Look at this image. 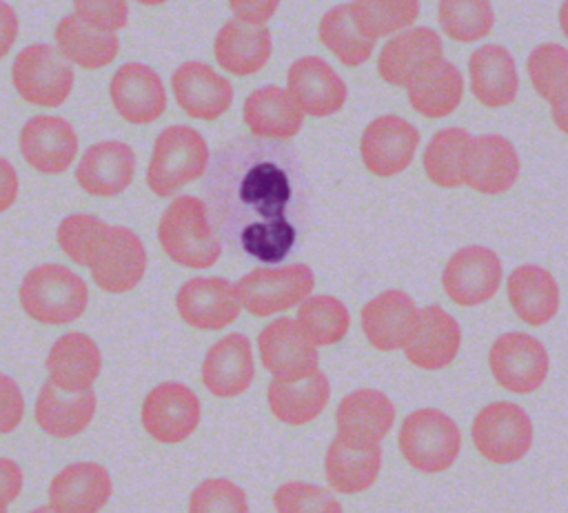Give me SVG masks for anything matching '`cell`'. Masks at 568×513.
Instances as JSON below:
<instances>
[{"label":"cell","instance_id":"cell-1","mask_svg":"<svg viewBox=\"0 0 568 513\" xmlns=\"http://www.w3.org/2000/svg\"><path fill=\"white\" fill-rule=\"evenodd\" d=\"M18 298L31 320L47 326H64L87 311L89 286L73 269L44 262L24 273Z\"/></svg>","mask_w":568,"mask_h":513},{"label":"cell","instance_id":"cell-2","mask_svg":"<svg viewBox=\"0 0 568 513\" xmlns=\"http://www.w3.org/2000/svg\"><path fill=\"white\" fill-rule=\"evenodd\" d=\"M158 238L164 253L186 269H209L222 255L206 204L195 195L173 198L160 218Z\"/></svg>","mask_w":568,"mask_h":513},{"label":"cell","instance_id":"cell-3","mask_svg":"<svg viewBox=\"0 0 568 513\" xmlns=\"http://www.w3.org/2000/svg\"><path fill=\"white\" fill-rule=\"evenodd\" d=\"M404 460L419 473H442L455 464L462 451L457 422L435 406L410 411L397 435Z\"/></svg>","mask_w":568,"mask_h":513},{"label":"cell","instance_id":"cell-4","mask_svg":"<svg viewBox=\"0 0 568 513\" xmlns=\"http://www.w3.org/2000/svg\"><path fill=\"white\" fill-rule=\"evenodd\" d=\"M206 167L209 144L202 133L189 124H171L153 142L146 184L155 195L169 198L184 184L197 180Z\"/></svg>","mask_w":568,"mask_h":513},{"label":"cell","instance_id":"cell-5","mask_svg":"<svg viewBox=\"0 0 568 513\" xmlns=\"http://www.w3.org/2000/svg\"><path fill=\"white\" fill-rule=\"evenodd\" d=\"M470 437L484 460L513 464L530 451L535 426L524 406L510 400H497L479 409L470 424Z\"/></svg>","mask_w":568,"mask_h":513},{"label":"cell","instance_id":"cell-6","mask_svg":"<svg viewBox=\"0 0 568 513\" xmlns=\"http://www.w3.org/2000/svg\"><path fill=\"white\" fill-rule=\"evenodd\" d=\"M11 82L24 102L55 109L71 95L75 73L53 44L33 42L13 58Z\"/></svg>","mask_w":568,"mask_h":513},{"label":"cell","instance_id":"cell-7","mask_svg":"<svg viewBox=\"0 0 568 513\" xmlns=\"http://www.w3.org/2000/svg\"><path fill=\"white\" fill-rule=\"evenodd\" d=\"M233 286L242 309L257 318H268L302 304L315 286V273L308 264L260 266Z\"/></svg>","mask_w":568,"mask_h":513},{"label":"cell","instance_id":"cell-8","mask_svg":"<svg viewBox=\"0 0 568 513\" xmlns=\"http://www.w3.org/2000/svg\"><path fill=\"white\" fill-rule=\"evenodd\" d=\"M202 418L197 393L184 382L166 380L155 384L140 411L144 431L160 444H178L189 440Z\"/></svg>","mask_w":568,"mask_h":513},{"label":"cell","instance_id":"cell-9","mask_svg":"<svg viewBox=\"0 0 568 513\" xmlns=\"http://www.w3.org/2000/svg\"><path fill=\"white\" fill-rule=\"evenodd\" d=\"M488 366L501 389L526 395L546 382L550 358L546 346L530 333L508 331L490 344Z\"/></svg>","mask_w":568,"mask_h":513},{"label":"cell","instance_id":"cell-10","mask_svg":"<svg viewBox=\"0 0 568 513\" xmlns=\"http://www.w3.org/2000/svg\"><path fill=\"white\" fill-rule=\"evenodd\" d=\"M519 178V153L499 133L470 135L462 160V184L484 195H499Z\"/></svg>","mask_w":568,"mask_h":513},{"label":"cell","instance_id":"cell-11","mask_svg":"<svg viewBox=\"0 0 568 513\" xmlns=\"http://www.w3.org/2000/svg\"><path fill=\"white\" fill-rule=\"evenodd\" d=\"M501 275L504 266L493 249L468 244L448 258L442 273V286L455 304L477 306L499 291Z\"/></svg>","mask_w":568,"mask_h":513},{"label":"cell","instance_id":"cell-12","mask_svg":"<svg viewBox=\"0 0 568 513\" xmlns=\"http://www.w3.org/2000/svg\"><path fill=\"white\" fill-rule=\"evenodd\" d=\"M18 144L24 162L44 175L64 173L80 149L73 124L67 118L51 113L31 115L20 129Z\"/></svg>","mask_w":568,"mask_h":513},{"label":"cell","instance_id":"cell-13","mask_svg":"<svg viewBox=\"0 0 568 513\" xmlns=\"http://www.w3.org/2000/svg\"><path fill=\"white\" fill-rule=\"evenodd\" d=\"M260 360L264 369L280 382H295L320 371L317 346L302 333L293 318L268 322L257 335Z\"/></svg>","mask_w":568,"mask_h":513},{"label":"cell","instance_id":"cell-14","mask_svg":"<svg viewBox=\"0 0 568 513\" xmlns=\"http://www.w3.org/2000/svg\"><path fill=\"white\" fill-rule=\"evenodd\" d=\"M417 147L419 131L406 118L395 113L371 120L359 140L364 167L379 178L402 173L413 162Z\"/></svg>","mask_w":568,"mask_h":513},{"label":"cell","instance_id":"cell-15","mask_svg":"<svg viewBox=\"0 0 568 513\" xmlns=\"http://www.w3.org/2000/svg\"><path fill=\"white\" fill-rule=\"evenodd\" d=\"M444 58V44L430 27H413L393 36L377 58V71L393 87H408L415 78L437 67Z\"/></svg>","mask_w":568,"mask_h":513},{"label":"cell","instance_id":"cell-16","mask_svg":"<svg viewBox=\"0 0 568 513\" xmlns=\"http://www.w3.org/2000/svg\"><path fill=\"white\" fill-rule=\"evenodd\" d=\"M175 309L189 326L200 331H220L233 324L242 311L235 286L217 275L186 280L175 295Z\"/></svg>","mask_w":568,"mask_h":513},{"label":"cell","instance_id":"cell-17","mask_svg":"<svg viewBox=\"0 0 568 513\" xmlns=\"http://www.w3.org/2000/svg\"><path fill=\"white\" fill-rule=\"evenodd\" d=\"M462 346V329L457 320L439 304L417 309L413 329L404 342L406 360L424 371L448 366Z\"/></svg>","mask_w":568,"mask_h":513},{"label":"cell","instance_id":"cell-18","mask_svg":"<svg viewBox=\"0 0 568 513\" xmlns=\"http://www.w3.org/2000/svg\"><path fill=\"white\" fill-rule=\"evenodd\" d=\"M113 493L104 464L80 460L62 466L49 482V504L55 513H100Z\"/></svg>","mask_w":568,"mask_h":513},{"label":"cell","instance_id":"cell-19","mask_svg":"<svg viewBox=\"0 0 568 513\" xmlns=\"http://www.w3.org/2000/svg\"><path fill=\"white\" fill-rule=\"evenodd\" d=\"M286 91L302 113L328 118L346 102V84L339 73L320 56H302L288 67Z\"/></svg>","mask_w":568,"mask_h":513},{"label":"cell","instance_id":"cell-20","mask_svg":"<svg viewBox=\"0 0 568 513\" xmlns=\"http://www.w3.org/2000/svg\"><path fill=\"white\" fill-rule=\"evenodd\" d=\"M91 269L93 282L106 293H126L140 284L146 271V249L135 231L111 224Z\"/></svg>","mask_w":568,"mask_h":513},{"label":"cell","instance_id":"cell-21","mask_svg":"<svg viewBox=\"0 0 568 513\" xmlns=\"http://www.w3.org/2000/svg\"><path fill=\"white\" fill-rule=\"evenodd\" d=\"M49 382L64 393L93 391L102 371V351L95 340L82 331L62 333L49 349L47 360Z\"/></svg>","mask_w":568,"mask_h":513},{"label":"cell","instance_id":"cell-22","mask_svg":"<svg viewBox=\"0 0 568 513\" xmlns=\"http://www.w3.org/2000/svg\"><path fill=\"white\" fill-rule=\"evenodd\" d=\"M109 95L120 118L131 124H151L166 109L162 78L142 62L120 64L111 78Z\"/></svg>","mask_w":568,"mask_h":513},{"label":"cell","instance_id":"cell-23","mask_svg":"<svg viewBox=\"0 0 568 513\" xmlns=\"http://www.w3.org/2000/svg\"><path fill=\"white\" fill-rule=\"evenodd\" d=\"M171 89L178 107L195 120H215L233 102L231 82L200 60L182 62L173 71Z\"/></svg>","mask_w":568,"mask_h":513},{"label":"cell","instance_id":"cell-24","mask_svg":"<svg viewBox=\"0 0 568 513\" xmlns=\"http://www.w3.org/2000/svg\"><path fill=\"white\" fill-rule=\"evenodd\" d=\"M255 378L251 342L244 333H229L209 346L202 360V384L215 398H237Z\"/></svg>","mask_w":568,"mask_h":513},{"label":"cell","instance_id":"cell-25","mask_svg":"<svg viewBox=\"0 0 568 513\" xmlns=\"http://www.w3.org/2000/svg\"><path fill=\"white\" fill-rule=\"evenodd\" d=\"M135 175V153L122 140H100L84 149L75 180L89 193L98 198L120 195Z\"/></svg>","mask_w":568,"mask_h":513},{"label":"cell","instance_id":"cell-26","mask_svg":"<svg viewBox=\"0 0 568 513\" xmlns=\"http://www.w3.org/2000/svg\"><path fill=\"white\" fill-rule=\"evenodd\" d=\"M395 404L384 391L368 386L355 389L337 404V435L362 444H382L395 424Z\"/></svg>","mask_w":568,"mask_h":513},{"label":"cell","instance_id":"cell-27","mask_svg":"<svg viewBox=\"0 0 568 513\" xmlns=\"http://www.w3.org/2000/svg\"><path fill=\"white\" fill-rule=\"evenodd\" d=\"M382 471V444H362L335 435L324 455V475L333 491L355 495L368 491Z\"/></svg>","mask_w":568,"mask_h":513},{"label":"cell","instance_id":"cell-28","mask_svg":"<svg viewBox=\"0 0 568 513\" xmlns=\"http://www.w3.org/2000/svg\"><path fill=\"white\" fill-rule=\"evenodd\" d=\"M417 315L415 300L402 289H388L362 306V331L368 344L382 353L404 346Z\"/></svg>","mask_w":568,"mask_h":513},{"label":"cell","instance_id":"cell-29","mask_svg":"<svg viewBox=\"0 0 568 513\" xmlns=\"http://www.w3.org/2000/svg\"><path fill=\"white\" fill-rule=\"evenodd\" d=\"M98 409V395L93 391L87 393H64L55 389L49 380L40 386L33 418L36 424L51 437L69 440L80 435L93 420Z\"/></svg>","mask_w":568,"mask_h":513},{"label":"cell","instance_id":"cell-30","mask_svg":"<svg viewBox=\"0 0 568 513\" xmlns=\"http://www.w3.org/2000/svg\"><path fill=\"white\" fill-rule=\"evenodd\" d=\"M506 293L517 318L530 326L550 322L561 302L555 275L539 264H521L506 280Z\"/></svg>","mask_w":568,"mask_h":513},{"label":"cell","instance_id":"cell-31","mask_svg":"<svg viewBox=\"0 0 568 513\" xmlns=\"http://www.w3.org/2000/svg\"><path fill=\"white\" fill-rule=\"evenodd\" d=\"M213 53L217 64L231 76H253L266 67L273 53V36L266 27L229 20L215 36Z\"/></svg>","mask_w":568,"mask_h":513},{"label":"cell","instance_id":"cell-32","mask_svg":"<svg viewBox=\"0 0 568 513\" xmlns=\"http://www.w3.org/2000/svg\"><path fill=\"white\" fill-rule=\"evenodd\" d=\"M473 95L490 107H508L519 91V73L515 58L499 44H484L468 60Z\"/></svg>","mask_w":568,"mask_h":513},{"label":"cell","instance_id":"cell-33","mask_svg":"<svg viewBox=\"0 0 568 513\" xmlns=\"http://www.w3.org/2000/svg\"><path fill=\"white\" fill-rule=\"evenodd\" d=\"M242 113L248 131L266 140L295 138L304 124V113L291 93L277 84L260 87L246 95Z\"/></svg>","mask_w":568,"mask_h":513},{"label":"cell","instance_id":"cell-34","mask_svg":"<svg viewBox=\"0 0 568 513\" xmlns=\"http://www.w3.org/2000/svg\"><path fill=\"white\" fill-rule=\"evenodd\" d=\"M331 400V382L324 371L295 382L271 380L266 389V402L275 420L288 426H302L313 422Z\"/></svg>","mask_w":568,"mask_h":513},{"label":"cell","instance_id":"cell-35","mask_svg":"<svg viewBox=\"0 0 568 513\" xmlns=\"http://www.w3.org/2000/svg\"><path fill=\"white\" fill-rule=\"evenodd\" d=\"M55 51L69 62L82 69H102L111 64L120 53V38L115 33H104L78 16H62L55 24Z\"/></svg>","mask_w":568,"mask_h":513},{"label":"cell","instance_id":"cell-36","mask_svg":"<svg viewBox=\"0 0 568 513\" xmlns=\"http://www.w3.org/2000/svg\"><path fill=\"white\" fill-rule=\"evenodd\" d=\"M237 198L244 209L257 215V220H253L251 224L284 220L282 213L291 200L288 175L271 162L253 164L240 182Z\"/></svg>","mask_w":568,"mask_h":513},{"label":"cell","instance_id":"cell-37","mask_svg":"<svg viewBox=\"0 0 568 513\" xmlns=\"http://www.w3.org/2000/svg\"><path fill=\"white\" fill-rule=\"evenodd\" d=\"M408 102L410 107L424 118H446L450 115L464 95V78L462 71L442 60L430 71L415 78L408 87Z\"/></svg>","mask_w":568,"mask_h":513},{"label":"cell","instance_id":"cell-38","mask_svg":"<svg viewBox=\"0 0 568 513\" xmlns=\"http://www.w3.org/2000/svg\"><path fill=\"white\" fill-rule=\"evenodd\" d=\"M528 78L535 91L552 107L555 122L566 131V76L568 51L557 42H544L535 47L526 60Z\"/></svg>","mask_w":568,"mask_h":513},{"label":"cell","instance_id":"cell-39","mask_svg":"<svg viewBox=\"0 0 568 513\" xmlns=\"http://www.w3.org/2000/svg\"><path fill=\"white\" fill-rule=\"evenodd\" d=\"M348 16L368 40H379L410 29L422 4L417 0H355L346 2Z\"/></svg>","mask_w":568,"mask_h":513},{"label":"cell","instance_id":"cell-40","mask_svg":"<svg viewBox=\"0 0 568 513\" xmlns=\"http://www.w3.org/2000/svg\"><path fill=\"white\" fill-rule=\"evenodd\" d=\"M295 322L313 346H331L348 333L351 313L335 295L320 293L308 295L302 304H297Z\"/></svg>","mask_w":568,"mask_h":513},{"label":"cell","instance_id":"cell-41","mask_svg":"<svg viewBox=\"0 0 568 513\" xmlns=\"http://www.w3.org/2000/svg\"><path fill=\"white\" fill-rule=\"evenodd\" d=\"M470 133L462 127L439 129L424 151V173L442 189L462 187V160Z\"/></svg>","mask_w":568,"mask_h":513},{"label":"cell","instance_id":"cell-42","mask_svg":"<svg viewBox=\"0 0 568 513\" xmlns=\"http://www.w3.org/2000/svg\"><path fill=\"white\" fill-rule=\"evenodd\" d=\"M320 42L346 67L364 64L375 49V42L364 38L348 16L346 2L331 7L320 20Z\"/></svg>","mask_w":568,"mask_h":513},{"label":"cell","instance_id":"cell-43","mask_svg":"<svg viewBox=\"0 0 568 513\" xmlns=\"http://www.w3.org/2000/svg\"><path fill=\"white\" fill-rule=\"evenodd\" d=\"M442 31L457 42H477L493 31L495 9L488 0H444L437 4Z\"/></svg>","mask_w":568,"mask_h":513},{"label":"cell","instance_id":"cell-44","mask_svg":"<svg viewBox=\"0 0 568 513\" xmlns=\"http://www.w3.org/2000/svg\"><path fill=\"white\" fill-rule=\"evenodd\" d=\"M109 231L111 224L93 213H71L58 224L55 238L58 247L71 262L80 266H91Z\"/></svg>","mask_w":568,"mask_h":513},{"label":"cell","instance_id":"cell-45","mask_svg":"<svg viewBox=\"0 0 568 513\" xmlns=\"http://www.w3.org/2000/svg\"><path fill=\"white\" fill-rule=\"evenodd\" d=\"M295 227L284 218L275 222L246 224L240 233V242L248 255L273 264L288 255L295 244Z\"/></svg>","mask_w":568,"mask_h":513},{"label":"cell","instance_id":"cell-46","mask_svg":"<svg viewBox=\"0 0 568 513\" xmlns=\"http://www.w3.org/2000/svg\"><path fill=\"white\" fill-rule=\"evenodd\" d=\"M273 506L277 513H344L331 489L302 480L280 484L273 493Z\"/></svg>","mask_w":568,"mask_h":513},{"label":"cell","instance_id":"cell-47","mask_svg":"<svg viewBox=\"0 0 568 513\" xmlns=\"http://www.w3.org/2000/svg\"><path fill=\"white\" fill-rule=\"evenodd\" d=\"M189 513H251L246 491L229 477H206L189 495Z\"/></svg>","mask_w":568,"mask_h":513},{"label":"cell","instance_id":"cell-48","mask_svg":"<svg viewBox=\"0 0 568 513\" xmlns=\"http://www.w3.org/2000/svg\"><path fill=\"white\" fill-rule=\"evenodd\" d=\"M73 9V16L104 33H115L129 22V2L124 0H75Z\"/></svg>","mask_w":568,"mask_h":513},{"label":"cell","instance_id":"cell-49","mask_svg":"<svg viewBox=\"0 0 568 513\" xmlns=\"http://www.w3.org/2000/svg\"><path fill=\"white\" fill-rule=\"evenodd\" d=\"M24 418V395L18 382L0 371V433H11Z\"/></svg>","mask_w":568,"mask_h":513},{"label":"cell","instance_id":"cell-50","mask_svg":"<svg viewBox=\"0 0 568 513\" xmlns=\"http://www.w3.org/2000/svg\"><path fill=\"white\" fill-rule=\"evenodd\" d=\"M229 7L235 13L233 20L251 27H264L277 11L280 2L277 0H231Z\"/></svg>","mask_w":568,"mask_h":513},{"label":"cell","instance_id":"cell-51","mask_svg":"<svg viewBox=\"0 0 568 513\" xmlns=\"http://www.w3.org/2000/svg\"><path fill=\"white\" fill-rule=\"evenodd\" d=\"M22 486H24L22 466L11 457L0 455V509H7L20 495Z\"/></svg>","mask_w":568,"mask_h":513},{"label":"cell","instance_id":"cell-52","mask_svg":"<svg viewBox=\"0 0 568 513\" xmlns=\"http://www.w3.org/2000/svg\"><path fill=\"white\" fill-rule=\"evenodd\" d=\"M18 191H20L18 171L4 155H0V213L13 207V202L18 200Z\"/></svg>","mask_w":568,"mask_h":513},{"label":"cell","instance_id":"cell-53","mask_svg":"<svg viewBox=\"0 0 568 513\" xmlns=\"http://www.w3.org/2000/svg\"><path fill=\"white\" fill-rule=\"evenodd\" d=\"M18 31H20V22H18L16 9L9 2L0 0V60L9 56L11 47L16 44Z\"/></svg>","mask_w":568,"mask_h":513},{"label":"cell","instance_id":"cell-54","mask_svg":"<svg viewBox=\"0 0 568 513\" xmlns=\"http://www.w3.org/2000/svg\"><path fill=\"white\" fill-rule=\"evenodd\" d=\"M29 513H55L51 506H36V509H31Z\"/></svg>","mask_w":568,"mask_h":513},{"label":"cell","instance_id":"cell-55","mask_svg":"<svg viewBox=\"0 0 568 513\" xmlns=\"http://www.w3.org/2000/svg\"><path fill=\"white\" fill-rule=\"evenodd\" d=\"M0 513H7V509H0Z\"/></svg>","mask_w":568,"mask_h":513}]
</instances>
